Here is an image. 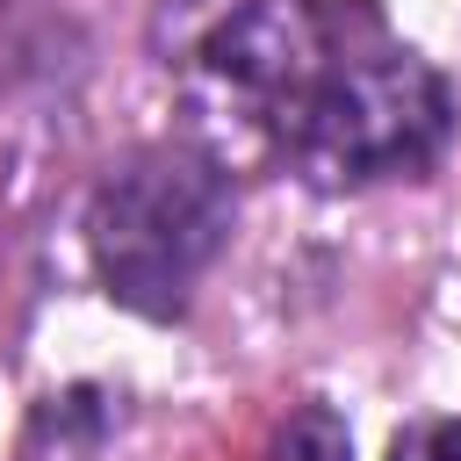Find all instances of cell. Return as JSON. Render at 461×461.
Here are the masks:
<instances>
[{"label":"cell","instance_id":"277c9868","mask_svg":"<svg viewBox=\"0 0 461 461\" xmlns=\"http://www.w3.org/2000/svg\"><path fill=\"white\" fill-rule=\"evenodd\" d=\"M389 461H461V418H418L389 439Z\"/></svg>","mask_w":461,"mask_h":461},{"label":"cell","instance_id":"7a4b0ae2","mask_svg":"<svg viewBox=\"0 0 461 461\" xmlns=\"http://www.w3.org/2000/svg\"><path fill=\"white\" fill-rule=\"evenodd\" d=\"M230 216H238V187L216 151L144 144L122 166H108L101 187L86 194V259L122 310L166 324L216 267Z\"/></svg>","mask_w":461,"mask_h":461},{"label":"cell","instance_id":"3957f363","mask_svg":"<svg viewBox=\"0 0 461 461\" xmlns=\"http://www.w3.org/2000/svg\"><path fill=\"white\" fill-rule=\"evenodd\" d=\"M259 461H353V432L339 425V411L303 403L295 418H281L259 447Z\"/></svg>","mask_w":461,"mask_h":461},{"label":"cell","instance_id":"6da1fadb","mask_svg":"<svg viewBox=\"0 0 461 461\" xmlns=\"http://www.w3.org/2000/svg\"><path fill=\"white\" fill-rule=\"evenodd\" d=\"M194 101L317 187L411 180L454 137V86L360 0H238L194 50Z\"/></svg>","mask_w":461,"mask_h":461}]
</instances>
